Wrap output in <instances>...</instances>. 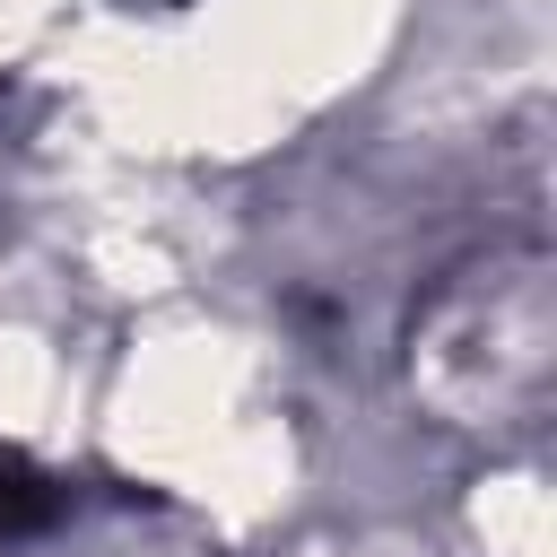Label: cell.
<instances>
[{
    "label": "cell",
    "instance_id": "cell-1",
    "mask_svg": "<svg viewBox=\"0 0 557 557\" xmlns=\"http://www.w3.org/2000/svg\"><path fill=\"white\" fill-rule=\"evenodd\" d=\"M52 17H61V0H0V70H17L52 35Z\"/></svg>",
    "mask_w": 557,
    "mask_h": 557
}]
</instances>
